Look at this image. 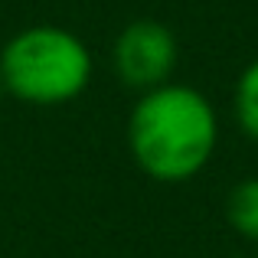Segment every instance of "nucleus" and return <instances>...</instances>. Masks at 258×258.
<instances>
[{"label": "nucleus", "mask_w": 258, "mask_h": 258, "mask_svg": "<svg viewBox=\"0 0 258 258\" xmlns=\"http://www.w3.org/2000/svg\"><path fill=\"white\" fill-rule=\"evenodd\" d=\"M127 151L157 183H186L206 170L219 144V114L193 85L164 82L141 92L127 114Z\"/></svg>", "instance_id": "f257e3e1"}, {"label": "nucleus", "mask_w": 258, "mask_h": 258, "mask_svg": "<svg viewBox=\"0 0 258 258\" xmlns=\"http://www.w3.org/2000/svg\"><path fill=\"white\" fill-rule=\"evenodd\" d=\"M92 52L72 30L36 23L13 33L0 49V85L39 108L76 101L92 82Z\"/></svg>", "instance_id": "f03ea898"}, {"label": "nucleus", "mask_w": 258, "mask_h": 258, "mask_svg": "<svg viewBox=\"0 0 258 258\" xmlns=\"http://www.w3.org/2000/svg\"><path fill=\"white\" fill-rule=\"evenodd\" d=\"M180 62V43L173 30L160 20L141 17L121 26L111 46V69L121 85L134 92H151L173 79Z\"/></svg>", "instance_id": "7ed1b4c3"}, {"label": "nucleus", "mask_w": 258, "mask_h": 258, "mask_svg": "<svg viewBox=\"0 0 258 258\" xmlns=\"http://www.w3.org/2000/svg\"><path fill=\"white\" fill-rule=\"evenodd\" d=\"M226 219L235 235L258 242V176L239 180L226 196Z\"/></svg>", "instance_id": "20e7f679"}, {"label": "nucleus", "mask_w": 258, "mask_h": 258, "mask_svg": "<svg viewBox=\"0 0 258 258\" xmlns=\"http://www.w3.org/2000/svg\"><path fill=\"white\" fill-rule=\"evenodd\" d=\"M232 111L235 124L245 138L258 141V59L245 66L235 79V95H232Z\"/></svg>", "instance_id": "39448f33"}]
</instances>
